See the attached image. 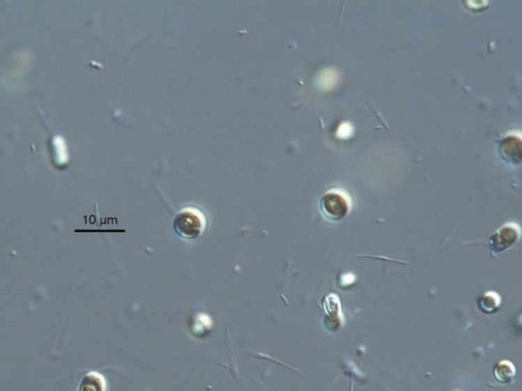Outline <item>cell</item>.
<instances>
[{
    "label": "cell",
    "instance_id": "cell-1",
    "mask_svg": "<svg viewBox=\"0 0 522 391\" xmlns=\"http://www.w3.org/2000/svg\"><path fill=\"white\" fill-rule=\"evenodd\" d=\"M206 217L200 211L187 208L181 211L174 219V230L183 239H197L206 228Z\"/></svg>",
    "mask_w": 522,
    "mask_h": 391
},
{
    "label": "cell",
    "instance_id": "cell-2",
    "mask_svg": "<svg viewBox=\"0 0 522 391\" xmlns=\"http://www.w3.org/2000/svg\"><path fill=\"white\" fill-rule=\"evenodd\" d=\"M349 199L340 191L330 190L325 193L319 201V209L325 219L332 223L342 221L349 214Z\"/></svg>",
    "mask_w": 522,
    "mask_h": 391
},
{
    "label": "cell",
    "instance_id": "cell-3",
    "mask_svg": "<svg viewBox=\"0 0 522 391\" xmlns=\"http://www.w3.org/2000/svg\"><path fill=\"white\" fill-rule=\"evenodd\" d=\"M521 139L519 136L508 135L498 143L500 156L510 166H519L521 162Z\"/></svg>",
    "mask_w": 522,
    "mask_h": 391
},
{
    "label": "cell",
    "instance_id": "cell-4",
    "mask_svg": "<svg viewBox=\"0 0 522 391\" xmlns=\"http://www.w3.org/2000/svg\"><path fill=\"white\" fill-rule=\"evenodd\" d=\"M519 232L512 224L500 228L491 238V246L496 252H502L514 245L519 239Z\"/></svg>",
    "mask_w": 522,
    "mask_h": 391
},
{
    "label": "cell",
    "instance_id": "cell-5",
    "mask_svg": "<svg viewBox=\"0 0 522 391\" xmlns=\"http://www.w3.org/2000/svg\"><path fill=\"white\" fill-rule=\"evenodd\" d=\"M78 391H107V382L99 373L90 372L81 380Z\"/></svg>",
    "mask_w": 522,
    "mask_h": 391
},
{
    "label": "cell",
    "instance_id": "cell-6",
    "mask_svg": "<svg viewBox=\"0 0 522 391\" xmlns=\"http://www.w3.org/2000/svg\"><path fill=\"white\" fill-rule=\"evenodd\" d=\"M496 379L501 383H509L515 376V368L510 362H501L495 367Z\"/></svg>",
    "mask_w": 522,
    "mask_h": 391
}]
</instances>
